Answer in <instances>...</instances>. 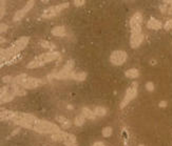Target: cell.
<instances>
[{
	"mask_svg": "<svg viewBox=\"0 0 172 146\" xmlns=\"http://www.w3.org/2000/svg\"><path fill=\"white\" fill-rule=\"evenodd\" d=\"M60 58V54L58 52H55V51H51V52H48V53H43V54L39 55L35 58L34 60H32L31 62L28 63L26 68H40V66H43L46 63H49V62H52L54 60H57Z\"/></svg>",
	"mask_w": 172,
	"mask_h": 146,
	"instance_id": "6da1fadb",
	"label": "cell"
},
{
	"mask_svg": "<svg viewBox=\"0 0 172 146\" xmlns=\"http://www.w3.org/2000/svg\"><path fill=\"white\" fill-rule=\"evenodd\" d=\"M33 130L37 131L39 133H51V135H54V133H57L60 131V128H59L57 124L53 123V122L39 120L38 119L36 123L34 124Z\"/></svg>",
	"mask_w": 172,
	"mask_h": 146,
	"instance_id": "7a4b0ae2",
	"label": "cell"
},
{
	"mask_svg": "<svg viewBox=\"0 0 172 146\" xmlns=\"http://www.w3.org/2000/svg\"><path fill=\"white\" fill-rule=\"evenodd\" d=\"M37 120H38V118H36V117L33 115H31V113L17 112L16 116H15V118L12 121H13L15 124L19 125V126H21V127L33 129L34 124L36 123Z\"/></svg>",
	"mask_w": 172,
	"mask_h": 146,
	"instance_id": "3957f363",
	"label": "cell"
},
{
	"mask_svg": "<svg viewBox=\"0 0 172 146\" xmlns=\"http://www.w3.org/2000/svg\"><path fill=\"white\" fill-rule=\"evenodd\" d=\"M74 65H75V62H74L73 59H70L67 61V63L64 64V66L62 68L58 73H55V74H51L48 76V79L51 80V79L55 78V79H60V80H64V79H69L70 75L73 73V68Z\"/></svg>",
	"mask_w": 172,
	"mask_h": 146,
	"instance_id": "277c9868",
	"label": "cell"
},
{
	"mask_svg": "<svg viewBox=\"0 0 172 146\" xmlns=\"http://www.w3.org/2000/svg\"><path fill=\"white\" fill-rule=\"evenodd\" d=\"M52 140L56 142H64V144L67 146H77L76 137L66 131L60 130L59 133L52 135Z\"/></svg>",
	"mask_w": 172,
	"mask_h": 146,
	"instance_id": "5b68a950",
	"label": "cell"
},
{
	"mask_svg": "<svg viewBox=\"0 0 172 146\" xmlns=\"http://www.w3.org/2000/svg\"><path fill=\"white\" fill-rule=\"evenodd\" d=\"M137 90H138L137 82H133L131 85L128 87V89L126 90V95H125L123 101L120 102V108L126 107L133 99H135V97L137 96Z\"/></svg>",
	"mask_w": 172,
	"mask_h": 146,
	"instance_id": "8992f818",
	"label": "cell"
},
{
	"mask_svg": "<svg viewBox=\"0 0 172 146\" xmlns=\"http://www.w3.org/2000/svg\"><path fill=\"white\" fill-rule=\"evenodd\" d=\"M69 4H70L69 2H64V3L50 7V8H47V10L43 11L41 17H42V18H47V19L52 18V17H55L56 15H58L61 11H64V8H67L68 7H69Z\"/></svg>",
	"mask_w": 172,
	"mask_h": 146,
	"instance_id": "52a82bcc",
	"label": "cell"
},
{
	"mask_svg": "<svg viewBox=\"0 0 172 146\" xmlns=\"http://www.w3.org/2000/svg\"><path fill=\"white\" fill-rule=\"evenodd\" d=\"M128 55L125 51H114L110 56V62L115 66H120L126 62Z\"/></svg>",
	"mask_w": 172,
	"mask_h": 146,
	"instance_id": "ba28073f",
	"label": "cell"
},
{
	"mask_svg": "<svg viewBox=\"0 0 172 146\" xmlns=\"http://www.w3.org/2000/svg\"><path fill=\"white\" fill-rule=\"evenodd\" d=\"M35 5V1L34 0H30V1H28L25 3V5L22 8H20L19 11H17L16 13H15V15H14V18H13V21L15 22H17V21H20L23 17H25L26 14L29 13L30 11L33 8V7Z\"/></svg>",
	"mask_w": 172,
	"mask_h": 146,
	"instance_id": "9c48e42d",
	"label": "cell"
},
{
	"mask_svg": "<svg viewBox=\"0 0 172 146\" xmlns=\"http://www.w3.org/2000/svg\"><path fill=\"white\" fill-rule=\"evenodd\" d=\"M44 82L41 79H37V78H32V77H29L25 79L23 82L20 84L25 89H33V88H37L39 87L40 85H42Z\"/></svg>",
	"mask_w": 172,
	"mask_h": 146,
	"instance_id": "30bf717a",
	"label": "cell"
},
{
	"mask_svg": "<svg viewBox=\"0 0 172 146\" xmlns=\"http://www.w3.org/2000/svg\"><path fill=\"white\" fill-rule=\"evenodd\" d=\"M15 97H16V93H15L13 85H11L10 87H8L5 93L2 95V97L0 98V104H4V103H8V102H11Z\"/></svg>",
	"mask_w": 172,
	"mask_h": 146,
	"instance_id": "8fae6325",
	"label": "cell"
},
{
	"mask_svg": "<svg viewBox=\"0 0 172 146\" xmlns=\"http://www.w3.org/2000/svg\"><path fill=\"white\" fill-rule=\"evenodd\" d=\"M17 112L0 107V121H12L16 116Z\"/></svg>",
	"mask_w": 172,
	"mask_h": 146,
	"instance_id": "7c38bea8",
	"label": "cell"
},
{
	"mask_svg": "<svg viewBox=\"0 0 172 146\" xmlns=\"http://www.w3.org/2000/svg\"><path fill=\"white\" fill-rule=\"evenodd\" d=\"M144 38L145 36L143 33L131 35V38H130V46H131V48H137L143 43Z\"/></svg>",
	"mask_w": 172,
	"mask_h": 146,
	"instance_id": "4fadbf2b",
	"label": "cell"
},
{
	"mask_svg": "<svg viewBox=\"0 0 172 146\" xmlns=\"http://www.w3.org/2000/svg\"><path fill=\"white\" fill-rule=\"evenodd\" d=\"M147 26H148V28H150V30L158 31V30H161V28H163V23L159 21V20L151 17V18L149 19V21H148V23H147Z\"/></svg>",
	"mask_w": 172,
	"mask_h": 146,
	"instance_id": "5bb4252c",
	"label": "cell"
},
{
	"mask_svg": "<svg viewBox=\"0 0 172 146\" xmlns=\"http://www.w3.org/2000/svg\"><path fill=\"white\" fill-rule=\"evenodd\" d=\"M141 22H143V16H141V13H135L134 15L131 17L130 19V28H135V26L141 25Z\"/></svg>",
	"mask_w": 172,
	"mask_h": 146,
	"instance_id": "9a60e30c",
	"label": "cell"
},
{
	"mask_svg": "<svg viewBox=\"0 0 172 146\" xmlns=\"http://www.w3.org/2000/svg\"><path fill=\"white\" fill-rule=\"evenodd\" d=\"M51 33L53 36H56V37H64L66 36V28L64 26H55L54 28H52Z\"/></svg>",
	"mask_w": 172,
	"mask_h": 146,
	"instance_id": "2e32d148",
	"label": "cell"
},
{
	"mask_svg": "<svg viewBox=\"0 0 172 146\" xmlns=\"http://www.w3.org/2000/svg\"><path fill=\"white\" fill-rule=\"evenodd\" d=\"M87 78V73L85 72H73L72 74L70 75V78L69 79H73V80H76V81H84L86 80Z\"/></svg>",
	"mask_w": 172,
	"mask_h": 146,
	"instance_id": "e0dca14e",
	"label": "cell"
},
{
	"mask_svg": "<svg viewBox=\"0 0 172 146\" xmlns=\"http://www.w3.org/2000/svg\"><path fill=\"white\" fill-rule=\"evenodd\" d=\"M56 120H57L58 123L62 124V126H64V128L71 127V121L69 120V119H67L66 117H64V116H57V117H56Z\"/></svg>",
	"mask_w": 172,
	"mask_h": 146,
	"instance_id": "ac0fdd59",
	"label": "cell"
},
{
	"mask_svg": "<svg viewBox=\"0 0 172 146\" xmlns=\"http://www.w3.org/2000/svg\"><path fill=\"white\" fill-rule=\"evenodd\" d=\"M125 76L129 79H135L139 76V71L137 68H130V69H128V71H126Z\"/></svg>",
	"mask_w": 172,
	"mask_h": 146,
	"instance_id": "d6986e66",
	"label": "cell"
},
{
	"mask_svg": "<svg viewBox=\"0 0 172 146\" xmlns=\"http://www.w3.org/2000/svg\"><path fill=\"white\" fill-rule=\"evenodd\" d=\"M82 116L85 117L86 119H90V120H94L95 119V113H94V112H92L91 109H89L88 107H84L82 108Z\"/></svg>",
	"mask_w": 172,
	"mask_h": 146,
	"instance_id": "ffe728a7",
	"label": "cell"
},
{
	"mask_svg": "<svg viewBox=\"0 0 172 146\" xmlns=\"http://www.w3.org/2000/svg\"><path fill=\"white\" fill-rule=\"evenodd\" d=\"M26 78H28V75L20 74V75L16 76V77L13 78V82H12V84H17V85H20V84H21Z\"/></svg>",
	"mask_w": 172,
	"mask_h": 146,
	"instance_id": "44dd1931",
	"label": "cell"
},
{
	"mask_svg": "<svg viewBox=\"0 0 172 146\" xmlns=\"http://www.w3.org/2000/svg\"><path fill=\"white\" fill-rule=\"evenodd\" d=\"M15 89V93H16V96H25L26 94L25 89L23 88L21 85H17V84H12Z\"/></svg>",
	"mask_w": 172,
	"mask_h": 146,
	"instance_id": "7402d4cb",
	"label": "cell"
},
{
	"mask_svg": "<svg viewBox=\"0 0 172 146\" xmlns=\"http://www.w3.org/2000/svg\"><path fill=\"white\" fill-rule=\"evenodd\" d=\"M94 113H95V116L98 117H105L107 115V109L103 106H97L94 109Z\"/></svg>",
	"mask_w": 172,
	"mask_h": 146,
	"instance_id": "603a6c76",
	"label": "cell"
},
{
	"mask_svg": "<svg viewBox=\"0 0 172 146\" xmlns=\"http://www.w3.org/2000/svg\"><path fill=\"white\" fill-rule=\"evenodd\" d=\"M21 59H22V55L18 54V55H16V56H14L13 58H11L8 61H7L4 65H11V64H13V63H17V62H19Z\"/></svg>",
	"mask_w": 172,
	"mask_h": 146,
	"instance_id": "cb8c5ba5",
	"label": "cell"
},
{
	"mask_svg": "<svg viewBox=\"0 0 172 146\" xmlns=\"http://www.w3.org/2000/svg\"><path fill=\"white\" fill-rule=\"evenodd\" d=\"M85 121H86V118L82 115H78L76 116L75 120H74V123H75L76 126H82L85 124Z\"/></svg>",
	"mask_w": 172,
	"mask_h": 146,
	"instance_id": "d4e9b609",
	"label": "cell"
},
{
	"mask_svg": "<svg viewBox=\"0 0 172 146\" xmlns=\"http://www.w3.org/2000/svg\"><path fill=\"white\" fill-rule=\"evenodd\" d=\"M39 44L42 46V48H50V49L55 48V45L53 44V43L50 42V41H47V40H41V41L39 42Z\"/></svg>",
	"mask_w": 172,
	"mask_h": 146,
	"instance_id": "484cf974",
	"label": "cell"
},
{
	"mask_svg": "<svg viewBox=\"0 0 172 146\" xmlns=\"http://www.w3.org/2000/svg\"><path fill=\"white\" fill-rule=\"evenodd\" d=\"M112 131H113V129H112V127L110 126H107L103 129V136L105 137V138H108V137H110L112 135Z\"/></svg>",
	"mask_w": 172,
	"mask_h": 146,
	"instance_id": "4316f807",
	"label": "cell"
},
{
	"mask_svg": "<svg viewBox=\"0 0 172 146\" xmlns=\"http://www.w3.org/2000/svg\"><path fill=\"white\" fill-rule=\"evenodd\" d=\"M5 14V1H0V20L3 18Z\"/></svg>",
	"mask_w": 172,
	"mask_h": 146,
	"instance_id": "83f0119b",
	"label": "cell"
},
{
	"mask_svg": "<svg viewBox=\"0 0 172 146\" xmlns=\"http://www.w3.org/2000/svg\"><path fill=\"white\" fill-rule=\"evenodd\" d=\"M13 78L12 76H4L3 78H2V82L4 83H12L13 82Z\"/></svg>",
	"mask_w": 172,
	"mask_h": 146,
	"instance_id": "f1b7e54d",
	"label": "cell"
},
{
	"mask_svg": "<svg viewBox=\"0 0 172 146\" xmlns=\"http://www.w3.org/2000/svg\"><path fill=\"white\" fill-rule=\"evenodd\" d=\"M146 88H147L148 92H153L154 90V83L153 82H147Z\"/></svg>",
	"mask_w": 172,
	"mask_h": 146,
	"instance_id": "f546056e",
	"label": "cell"
},
{
	"mask_svg": "<svg viewBox=\"0 0 172 146\" xmlns=\"http://www.w3.org/2000/svg\"><path fill=\"white\" fill-rule=\"evenodd\" d=\"M165 30H167V31H169V30H172V19H170V20H168L167 22L165 23Z\"/></svg>",
	"mask_w": 172,
	"mask_h": 146,
	"instance_id": "4dcf8cb0",
	"label": "cell"
},
{
	"mask_svg": "<svg viewBox=\"0 0 172 146\" xmlns=\"http://www.w3.org/2000/svg\"><path fill=\"white\" fill-rule=\"evenodd\" d=\"M8 26L5 24V23H0V34L4 33V32H7L8 31Z\"/></svg>",
	"mask_w": 172,
	"mask_h": 146,
	"instance_id": "1f68e13d",
	"label": "cell"
},
{
	"mask_svg": "<svg viewBox=\"0 0 172 146\" xmlns=\"http://www.w3.org/2000/svg\"><path fill=\"white\" fill-rule=\"evenodd\" d=\"M73 3H74L75 7H81V5H84L86 3V1L85 0H75Z\"/></svg>",
	"mask_w": 172,
	"mask_h": 146,
	"instance_id": "d6a6232c",
	"label": "cell"
},
{
	"mask_svg": "<svg viewBox=\"0 0 172 146\" xmlns=\"http://www.w3.org/2000/svg\"><path fill=\"white\" fill-rule=\"evenodd\" d=\"M167 105H168L167 101H161L158 103V106L161 107V108H165V107H167Z\"/></svg>",
	"mask_w": 172,
	"mask_h": 146,
	"instance_id": "836d02e7",
	"label": "cell"
},
{
	"mask_svg": "<svg viewBox=\"0 0 172 146\" xmlns=\"http://www.w3.org/2000/svg\"><path fill=\"white\" fill-rule=\"evenodd\" d=\"M166 3H167V4H170V7H168V8H169L168 14H169V15H172V1H166Z\"/></svg>",
	"mask_w": 172,
	"mask_h": 146,
	"instance_id": "e575fe53",
	"label": "cell"
},
{
	"mask_svg": "<svg viewBox=\"0 0 172 146\" xmlns=\"http://www.w3.org/2000/svg\"><path fill=\"white\" fill-rule=\"evenodd\" d=\"M8 86H3V87H0V98H1V97H2V95H3L4 93H5V90L8 89Z\"/></svg>",
	"mask_w": 172,
	"mask_h": 146,
	"instance_id": "d590c367",
	"label": "cell"
},
{
	"mask_svg": "<svg viewBox=\"0 0 172 146\" xmlns=\"http://www.w3.org/2000/svg\"><path fill=\"white\" fill-rule=\"evenodd\" d=\"M7 59H5V58H3V57H0V68H1V66H3L4 64H5V62H7Z\"/></svg>",
	"mask_w": 172,
	"mask_h": 146,
	"instance_id": "8d00e7d4",
	"label": "cell"
},
{
	"mask_svg": "<svg viewBox=\"0 0 172 146\" xmlns=\"http://www.w3.org/2000/svg\"><path fill=\"white\" fill-rule=\"evenodd\" d=\"M92 146H105V144H103V142L98 141V142H95V143H94V144L92 145Z\"/></svg>",
	"mask_w": 172,
	"mask_h": 146,
	"instance_id": "74e56055",
	"label": "cell"
},
{
	"mask_svg": "<svg viewBox=\"0 0 172 146\" xmlns=\"http://www.w3.org/2000/svg\"><path fill=\"white\" fill-rule=\"evenodd\" d=\"M19 130H20V128H17V129H15L13 133H12V136H14V135H16V133H18Z\"/></svg>",
	"mask_w": 172,
	"mask_h": 146,
	"instance_id": "f35d334b",
	"label": "cell"
},
{
	"mask_svg": "<svg viewBox=\"0 0 172 146\" xmlns=\"http://www.w3.org/2000/svg\"><path fill=\"white\" fill-rule=\"evenodd\" d=\"M7 40H5V38H3V37H0V43H4Z\"/></svg>",
	"mask_w": 172,
	"mask_h": 146,
	"instance_id": "ab89813d",
	"label": "cell"
},
{
	"mask_svg": "<svg viewBox=\"0 0 172 146\" xmlns=\"http://www.w3.org/2000/svg\"><path fill=\"white\" fill-rule=\"evenodd\" d=\"M138 146H144V145H141H141H138Z\"/></svg>",
	"mask_w": 172,
	"mask_h": 146,
	"instance_id": "60d3db41",
	"label": "cell"
}]
</instances>
